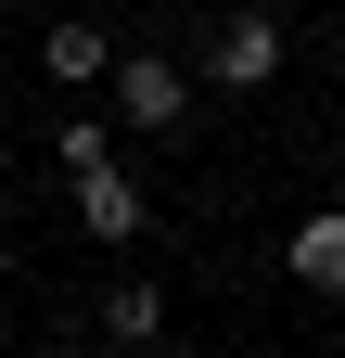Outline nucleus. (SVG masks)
I'll return each instance as SVG.
<instances>
[{
  "instance_id": "1",
  "label": "nucleus",
  "mask_w": 345,
  "mask_h": 358,
  "mask_svg": "<svg viewBox=\"0 0 345 358\" xmlns=\"http://www.w3.org/2000/svg\"><path fill=\"white\" fill-rule=\"evenodd\" d=\"M115 115L141 128V141H166V128L192 115V64H166V52H115Z\"/></svg>"
},
{
  "instance_id": "2",
  "label": "nucleus",
  "mask_w": 345,
  "mask_h": 358,
  "mask_svg": "<svg viewBox=\"0 0 345 358\" xmlns=\"http://www.w3.org/2000/svg\"><path fill=\"white\" fill-rule=\"evenodd\" d=\"M205 77H218V90H269V77H281V13H269V0H230V13H218Z\"/></svg>"
},
{
  "instance_id": "3",
  "label": "nucleus",
  "mask_w": 345,
  "mask_h": 358,
  "mask_svg": "<svg viewBox=\"0 0 345 358\" xmlns=\"http://www.w3.org/2000/svg\"><path fill=\"white\" fill-rule=\"evenodd\" d=\"M64 192H77V231H90V243H115V256L141 243V217H154V205H141V179H128L115 154H103V166H77Z\"/></svg>"
},
{
  "instance_id": "4",
  "label": "nucleus",
  "mask_w": 345,
  "mask_h": 358,
  "mask_svg": "<svg viewBox=\"0 0 345 358\" xmlns=\"http://www.w3.org/2000/svg\"><path fill=\"white\" fill-rule=\"evenodd\" d=\"M38 77H52V90H103V77H115V38H103V26H77V13H64L52 38H38Z\"/></svg>"
},
{
  "instance_id": "5",
  "label": "nucleus",
  "mask_w": 345,
  "mask_h": 358,
  "mask_svg": "<svg viewBox=\"0 0 345 358\" xmlns=\"http://www.w3.org/2000/svg\"><path fill=\"white\" fill-rule=\"evenodd\" d=\"M281 268L307 294H345V205H320V217H294V243H281Z\"/></svg>"
},
{
  "instance_id": "6",
  "label": "nucleus",
  "mask_w": 345,
  "mask_h": 358,
  "mask_svg": "<svg viewBox=\"0 0 345 358\" xmlns=\"http://www.w3.org/2000/svg\"><path fill=\"white\" fill-rule=\"evenodd\" d=\"M103 333H115V345H154V333H166V294H154V282H115V294H103Z\"/></svg>"
},
{
  "instance_id": "7",
  "label": "nucleus",
  "mask_w": 345,
  "mask_h": 358,
  "mask_svg": "<svg viewBox=\"0 0 345 358\" xmlns=\"http://www.w3.org/2000/svg\"><path fill=\"white\" fill-rule=\"evenodd\" d=\"M103 154H115V141H103V115H64V128H52V166H64V179H77V166H103Z\"/></svg>"
},
{
  "instance_id": "8",
  "label": "nucleus",
  "mask_w": 345,
  "mask_h": 358,
  "mask_svg": "<svg viewBox=\"0 0 345 358\" xmlns=\"http://www.w3.org/2000/svg\"><path fill=\"white\" fill-rule=\"evenodd\" d=\"M0 282H13V231H0Z\"/></svg>"
}]
</instances>
